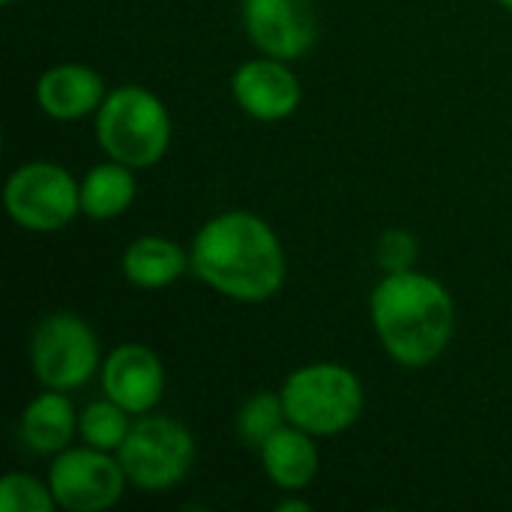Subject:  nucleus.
<instances>
[{"instance_id": "obj_1", "label": "nucleus", "mask_w": 512, "mask_h": 512, "mask_svg": "<svg viewBox=\"0 0 512 512\" xmlns=\"http://www.w3.org/2000/svg\"><path fill=\"white\" fill-rule=\"evenodd\" d=\"M195 273L219 294L240 303H261L285 282V255L270 225L252 213L210 219L192 246Z\"/></svg>"}, {"instance_id": "obj_2", "label": "nucleus", "mask_w": 512, "mask_h": 512, "mask_svg": "<svg viewBox=\"0 0 512 512\" xmlns=\"http://www.w3.org/2000/svg\"><path fill=\"white\" fill-rule=\"evenodd\" d=\"M372 321L387 354L402 366H426L441 357L456 330V306L447 288L429 276L390 273L372 294Z\"/></svg>"}, {"instance_id": "obj_3", "label": "nucleus", "mask_w": 512, "mask_h": 512, "mask_svg": "<svg viewBox=\"0 0 512 512\" xmlns=\"http://www.w3.org/2000/svg\"><path fill=\"white\" fill-rule=\"evenodd\" d=\"M96 138L114 162L147 168L165 156L171 120L165 105L144 87H120L99 105Z\"/></svg>"}, {"instance_id": "obj_4", "label": "nucleus", "mask_w": 512, "mask_h": 512, "mask_svg": "<svg viewBox=\"0 0 512 512\" xmlns=\"http://www.w3.org/2000/svg\"><path fill=\"white\" fill-rule=\"evenodd\" d=\"M288 423L309 435H336L357 423L363 411V387L354 372L336 363L297 369L282 390Z\"/></svg>"}, {"instance_id": "obj_5", "label": "nucleus", "mask_w": 512, "mask_h": 512, "mask_svg": "<svg viewBox=\"0 0 512 512\" xmlns=\"http://www.w3.org/2000/svg\"><path fill=\"white\" fill-rule=\"evenodd\" d=\"M195 462V441L183 423L171 417H141L120 444L126 480L144 492L177 486Z\"/></svg>"}, {"instance_id": "obj_6", "label": "nucleus", "mask_w": 512, "mask_h": 512, "mask_svg": "<svg viewBox=\"0 0 512 512\" xmlns=\"http://www.w3.org/2000/svg\"><path fill=\"white\" fill-rule=\"evenodd\" d=\"M36 378L51 390H75L87 384L99 366V339L75 315H48L30 342Z\"/></svg>"}, {"instance_id": "obj_7", "label": "nucleus", "mask_w": 512, "mask_h": 512, "mask_svg": "<svg viewBox=\"0 0 512 512\" xmlns=\"http://www.w3.org/2000/svg\"><path fill=\"white\" fill-rule=\"evenodd\" d=\"M81 207V189L51 162H30L6 183V210L27 231H60Z\"/></svg>"}, {"instance_id": "obj_8", "label": "nucleus", "mask_w": 512, "mask_h": 512, "mask_svg": "<svg viewBox=\"0 0 512 512\" xmlns=\"http://www.w3.org/2000/svg\"><path fill=\"white\" fill-rule=\"evenodd\" d=\"M126 471L105 450H66L54 459L48 489L57 507L72 512H99L114 507L123 495Z\"/></svg>"}, {"instance_id": "obj_9", "label": "nucleus", "mask_w": 512, "mask_h": 512, "mask_svg": "<svg viewBox=\"0 0 512 512\" xmlns=\"http://www.w3.org/2000/svg\"><path fill=\"white\" fill-rule=\"evenodd\" d=\"M243 21L252 42L279 60L306 54L318 33L309 0H246Z\"/></svg>"}, {"instance_id": "obj_10", "label": "nucleus", "mask_w": 512, "mask_h": 512, "mask_svg": "<svg viewBox=\"0 0 512 512\" xmlns=\"http://www.w3.org/2000/svg\"><path fill=\"white\" fill-rule=\"evenodd\" d=\"M102 387L111 402H117L129 414H147L165 390V372L156 354L144 345H120L105 369Z\"/></svg>"}, {"instance_id": "obj_11", "label": "nucleus", "mask_w": 512, "mask_h": 512, "mask_svg": "<svg viewBox=\"0 0 512 512\" xmlns=\"http://www.w3.org/2000/svg\"><path fill=\"white\" fill-rule=\"evenodd\" d=\"M234 99L258 120H282L300 105V84L279 60H252L234 72Z\"/></svg>"}, {"instance_id": "obj_12", "label": "nucleus", "mask_w": 512, "mask_h": 512, "mask_svg": "<svg viewBox=\"0 0 512 512\" xmlns=\"http://www.w3.org/2000/svg\"><path fill=\"white\" fill-rule=\"evenodd\" d=\"M105 84L102 78L78 63H63L48 69L36 84L39 108L57 120H75L102 105Z\"/></svg>"}, {"instance_id": "obj_13", "label": "nucleus", "mask_w": 512, "mask_h": 512, "mask_svg": "<svg viewBox=\"0 0 512 512\" xmlns=\"http://www.w3.org/2000/svg\"><path fill=\"white\" fill-rule=\"evenodd\" d=\"M261 459L270 480L282 489H303L318 474V450L309 432L297 426L294 429L282 426L276 435H270L267 444L261 447Z\"/></svg>"}, {"instance_id": "obj_14", "label": "nucleus", "mask_w": 512, "mask_h": 512, "mask_svg": "<svg viewBox=\"0 0 512 512\" xmlns=\"http://www.w3.org/2000/svg\"><path fill=\"white\" fill-rule=\"evenodd\" d=\"M75 432V411L72 402L63 396V390L42 393L30 402V408L21 417V441L33 453H60L72 441Z\"/></svg>"}, {"instance_id": "obj_15", "label": "nucleus", "mask_w": 512, "mask_h": 512, "mask_svg": "<svg viewBox=\"0 0 512 512\" xmlns=\"http://www.w3.org/2000/svg\"><path fill=\"white\" fill-rule=\"evenodd\" d=\"M186 270V255L162 237H138L123 255V273L138 288H165Z\"/></svg>"}, {"instance_id": "obj_16", "label": "nucleus", "mask_w": 512, "mask_h": 512, "mask_svg": "<svg viewBox=\"0 0 512 512\" xmlns=\"http://www.w3.org/2000/svg\"><path fill=\"white\" fill-rule=\"evenodd\" d=\"M135 198V180L129 174V165H96L84 183H81V210L93 219H111L120 216Z\"/></svg>"}, {"instance_id": "obj_17", "label": "nucleus", "mask_w": 512, "mask_h": 512, "mask_svg": "<svg viewBox=\"0 0 512 512\" xmlns=\"http://www.w3.org/2000/svg\"><path fill=\"white\" fill-rule=\"evenodd\" d=\"M285 402L276 393H258L255 399H249L237 417V432L249 447H264L270 435H276L282 429L285 420Z\"/></svg>"}, {"instance_id": "obj_18", "label": "nucleus", "mask_w": 512, "mask_h": 512, "mask_svg": "<svg viewBox=\"0 0 512 512\" xmlns=\"http://www.w3.org/2000/svg\"><path fill=\"white\" fill-rule=\"evenodd\" d=\"M126 414L117 402H96L81 414V435L96 450H120L123 438L129 435Z\"/></svg>"}, {"instance_id": "obj_19", "label": "nucleus", "mask_w": 512, "mask_h": 512, "mask_svg": "<svg viewBox=\"0 0 512 512\" xmlns=\"http://www.w3.org/2000/svg\"><path fill=\"white\" fill-rule=\"evenodd\" d=\"M54 495L42 483L24 474H9L0 483V510L3 512H51Z\"/></svg>"}, {"instance_id": "obj_20", "label": "nucleus", "mask_w": 512, "mask_h": 512, "mask_svg": "<svg viewBox=\"0 0 512 512\" xmlns=\"http://www.w3.org/2000/svg\"><path fill=\"white\" fill-rule=\"evenodd\" d=\"M414 258H417V243H414L411 234H405V231L384 234L381 249H378L381 267H387L390 273H402V270H411Z\"/></svg>"}, {"instance_id": "obj_21", "label": "nucleus", "mask_w": 512, "mask_h": 512, "mask_svg": "<svg viewBox=\"0 0 512 512\" xmlns=\"http://www.w3.org/2000/svg\"><path fill=\"white\" fill-rule=\"evenodd\" d=\"M288 510L306 512L309 510V504H306V501H282V504H279V512H288Z\"/></svg>"}, {"instance_id": "obj_22", "label": "nucleus", "mask_w": 512, "mask_h": 512, "mask_svg": "<svg viewBox=\"0 0 512 512\" xmlns=\"http://www.w3.org/2000/svg\"><path fill=\"white\" fill-rule=\"evenodd\" d=\"M501 3H504V6H507V9L512 12V0H501Z\"/></svg>"}, {"instance_id": "obj_23", "label": "nucleus", "mask_w": 512, "mask_h": 512, "mask_svg": "<svg viewBox=\"0 0 512 512\" xmlns=\"http://www.w3.org/2000/svg\"><path fill=\"white\" fill-rule=\"evenodd\" d=\"M3 3H12V0H3Z\"/></svg>"}]
</instances>
